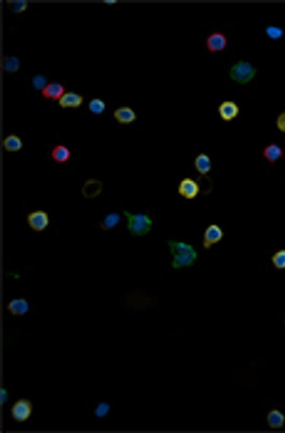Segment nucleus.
<instances>
[{
    "mask_svg": "<svg viewBox=\"0 0 285 433\" xmlns=\"http://www.w3.org/2000/svg\"><path fill=\"white\" fill-rule=\"evenodd\" d=\"M168 244L173 255L172 268L179 269L192 266L197 259V251L191 244L184 241L169 240Z\"/></svg>",
    "mask_w": 285,
    "mask_h": 433,
    "instance_id": "f257e3e1",
    "label": "nucleus"
},
{
    "mask_svg": "<svg viewBox=\"0 0 285 433\" xmlns=\"http://www.w3.org/2000/svg\"><path fill=\"white\" fill-rule=\"evenodd\" d=\"M123 214L127 220V228L129 233L134 236L147 235L151 230L153 221L147 214H133L124 211Z\"/></svg>",
    "mask_w": 285,
    "mask_h": 433,
    "instance_id": "f03ea898",
    "label": "nucleus"
},
{
    "mask_svg": "<svg viewBox=\"0 0 285 433\" xmlns=\"http://www.w3.org/2000/svg\"><path fill=\"white\" fill-rule=\"evenodd\" d=\"M256 73V69L251 63L241 60L232 65L229 70V75L233 81L241 84H246L251 81Z\"/></svg>",
    "mask_w": 285,
    "mask_h": 433,
    "instance_id": "7ed1b4c3",
    "label": "nucleus"
},
{
    "mask_svg": "<svg viewBox=\"0 0 285 433\" xmlns=\"http://www.w3.org/2000/svg\"><path fill=\"white\" fill-rule=\"evenodd\" d=\"M33 412V402L27 398L18 399L14 402L11 408L12 418L18 423L28 421L31 418Z\"/></svg>",
    "mask_w": 285,
    "mask_h": 433,
    "instance_id": "20e7f679",
    "label": "nucleus"
},
{
    "mask_svg": "<svg viewBox=\"0 0 285 433\" xmlns=\"http://www.w3.org/2000/svg\"><path fill=\"white\" fill-rule=\"evenodd\" d=\"M27 223L30 228L37 233L46 230L50 223L48 213L42 210H38L30 213L27 216Z\"/></svg>",
    "mask_w": 285,
    "mask_h": 433,
    "instance_id": "39448f33",
    "label": "nucleus"
},
{
    "mask_svg": "<svg viewBox=\"0 0 285 433\" xmlns=\"http://www.w3.org/2000/svg\"><path fill=\"white\" fill-rule=\"evenodd\" d=\"M224 232L220 226L216 224H212L207 226L205 229L203 236L202 244L205 250H209L212 246L220 242L223 239Z\"/></svg>",
    "mask_w": 285,
    "mask_h": 433,
    "instance_id": "423d86ee",
    "label": "nucleus"
},
{
    "mask_svg": "<svg viewBox=\"0 0 285 433\" xmlns=\"http://www.w3.org/2000/svg\"><path fill=\"white\" fill-rule=\"evenodd\" d=\"M208 52L211 53L223 52L227 45V38L223 33L214 32L205 40Z\"/></svg>",
    "mask_w": 285,
    "mask_h": 433,
    "instance_id": "0eeeda50",
    "label": "nucleus"
},
{
    "mask_svg": "<svg viewBox=\"0 0 285 433\" xmlns=\"http://www.w3.org/2000/svg\"><path fill=\"white\" fill-rule=\"evenodd\" d=\"M199 191L198 184L196 181L190 178L183 179L178 185V193L182 197L188 200L196 198Z\"/></svg>",
    "mask_w": 285,
    "mask_h": 433,
    "instance_id": "6e6552de",
    "label": "nucleus"
},
{
    "mask_svg": "<svg viewBox=\"0 0 285 433\" xmlns=\"http://www.w3.org/2000/svg\"><path fill=\"white\" fill-rule=\"evenodd\" d=\"M219 117L225 122H231L237 118L239 113L238 105L233 101H224L217 109Z\"/></svg>",
    "mask_w": 285,
    "mask_h": 433,
    "instance_id": "1a4fd4ad",
    "label": "nucleus"
},
{
    "mask_svg": "<svg viewBox=\"0 0 285 433\" xmlns=\"http://www.w3.org/2000/svg\"><path fill=\"white\" fill-rule=\"evenodd\" d=\"M7 309L13 316L21 317L28 313L29 305L28 301L24 298H15L9 302Z\"/></svg>",
    "mask_w": 285,
    "mask_h": 433,
    "instance_id": "9d476101",
    "label": "nucleus"
},
{
    "mask_svg": "<svg viewBox=\"0 0 285 433\" xmlns=\"http://www.w3.org/2000/svg\"><path fill=\"white\" fill-rule=\"evenodd\" d=\"M114 118L121 124L127 125L136 121L137 115L134 110L128 106H122L114 112Z\"/></svg>",
    "mask_w": 285,
    "mask_h": 433,
    "instance_id": "9b49d317",
    "label": "nucleus"
},
{
    "mask_svg": "<svg viewBox=\"0 0 285 433\" xmlns=\"http://www.w3.org/2000/svg\"><path fill=\"white\" fill-rule=\"evenodd\" d=\"M66 92V88L61 84L51 83L46 85L42 90V94L45 99L52 100H59Z\"/></svg>",
    "mask_w": 285,
    "mask_h": 433,
    "instance_id": "f8f14e48",
    "label": "nucleus"
},
{
    "mask_svg": "<svg viewBox=\"0 0 285 433\" xmlns=\"http://www.w3.org/2000/svg\"><path fill=\"white\" fill-rule=\"evenodd\" d=\"M83 96L74 92L65 93L61 99L59 100V104L63 109L78 108L83 103Z\"/></svg>",
    "mask_w": 285,
    "mask_h": 433,
    "instance_id": "ddd939ff",
    "label": "nucleus"
},
{
    "mask_svg": "<svg viewBox=\"0 0 285 433\" xmlns=\"http://www.w3.org/2000/svg\"><path fill=\"white\" fill-rule=\"evenodd\" d=\"M283 151L278 145L270 144L265 147L262 151L263 157L270 164L276 163L278 160L283 158Z\"/></svg>",
    "mask_w": 285,
    "mask_h": 433,
    "instance_id": "4468645a",
    "label": "nucleus"
},
{
    "mask_svg": "<svg viewBox=\"0 0 285 433\" xmlns=\"http://www.w3.org/2000/svg\"><path fill=\"white\" fill-rule=\"evenodd\" d=\"M268 426L272 429L282 428L285 423V415L281 411L274 408L268 412L266 417Z\"/></svg>",
    "mask_w": 285,
    "mask_h": 433,
    "instance_id": "2eb2a0df",
    "label": "nucleus"
},
{
    "mask_svg": "<svg viewBox=\"0 0 285 433\" xmlns=\"http://www.w3.org/2000/svg\"><path fill=\"white\" fill-rule=\"evenodd\" d=\"M194 165L197 172L202 175L207 174L212 169V161L205 153L198 155L194 160Z\"/></svg>",
    "mask_w": 285,
    "mask_h": 433,
    "instance_id": "dca6fc26",
    "label": "nucleus"
},
{
    "mask_svg": "<svg viewBox=\"0 0 285 433\" xmlns=\"http://www.w3.org/2000/svg\"><path fill=\"white\" fill-rule=\"evenodd\" d=\"M71 151L66 146L62 144L56 145L51 152L52 158L58 164L66 163L71 158Z\"/></svg>",
    "mask_w": 285,
    "mask_h": 433,
    "instance_id": "f3484780",
    "label": "nucleus"
},
{
    "mask_svg": "<svg viewBox=\"0 0 285 433\" xmlns=\"http://www.w3.org/2000/svg\"><path fill=\"white\" fill-rule=\"evenodd\" d=\"M3 147L8 152H17L23 147L22 139L15 134L9 135L3 142Z\"/></svg>",
    "mask_w": 285,
    "mask_h": 433,
    "instance_id": "a211bd4d",
    "label": "nucleus"
},
{
    "mask_svg": "<svg viewBox=\"0 0 285 433\" xmlns=\"http://www.w3.org/2000/svg\"><path fill=\"white\" fill-rule=\"evenodd\" d=\"M121 220V216L118 213H113L108 214L100 223V227L105 231L113 229Z\"/></svg>",
    "mask_w": 285,
    "mask_h": 433,
    "instance_id": "6ab92c4d",
    "label": "nucleus"
},
{
    "mask_svg": "<svg viewBox=\"0 0 285 433\" xmlns=\"http://www.w3.org/2000/svg\"><path fill=\"white\" fill-rule=\"evenodd\" d=\"M21 66L18 59L15 57H8L4 58L3 67L8 73H16Z\"/></svg>",
    "mask_w": 285,
    "mask_h": 433,
    "instance_id": "aec40b11",
    "label": "nucleus"
},
{
    "mask_svg": "<svg viewBox=\"0 0 285 433\" xmlns=\"http://www.w3.org/2000/svg\"><path fill=\"white\" fill-rule=\"evenodd\" d=\"M10 9L14 13H22L27 9L28 3L25 0H10L7 1Z\"/></svg>",
    "mask_w": 285,
    "mask_h": 433,
    "instance_id": "412c9836",
    "label": "nucleus"
},
{
    "mask_svg": "<svg viewBox=\"0 0 285 433\" xmlns=\"http://www.w3.org/2000/svg\"><path fill=\"white\" fill-rule=\"evenodd\" d=\"M89 109L91 112L97 115L102 114L106 109V104L101 99L95 98L89 103Z\"/></svg>",
    "mask_w": 285,
    "mask_h": 433,
    "instance_id": "4be33fe9",
    "label": "nucleus"
},
{
    "mask_svg": "<svg viewBox=\"0 0 285 433\" xmlns=\"http://www.w3.org/2000/svg\"><path fill=\"white\" fill-rule=\"evenodd\" d=\"M272 264L276 269H285V249L279 250L272 256Z\"/></svg>",
    "mask_w": 285,
    "mask_h": 433,
    "instance_id": "5701e85b",
    "label": "nucleus"
},
{
    "mask_svg": "<svg viewBox=\"0 0 285 433\" xmlns=\"http://www.w3.org/2000/svg\"><path fill=\"white\" fill-rule=\"evenodd\" d=\"M267 36L272 40H278L282 37L283 32L281 28L270 25L265 29Z\"/></svg>",
    "mask_w": 285,
    "mask_h": 433,
    "instance_id": "b1692460",
    "label": "nucleus"
},
{
    "mask_svg": "<svg viewBox=\"0 0 285 433\" xmlns=\"http://www.w3.org/2000/svg\"><path fill=\"white\" fill-rule=\"evenodd\" d=\"M110 406L108 403H106V402H101V403H100L98 405L96 410H95V414H96L98 417H104L108 414Z\"/></svg>",
    "mask_w": 285,
    "mask_h": 433,
    "instance_id": "393cba45",
    "label": "nucleus"
},
{
    "mask_svg": "<svg viewBox=\"0 0 285 433\" xmlns=\"http://www.w3.org/2000/svg\"><path fill=\"white\" fill-rule=\"evenodd\" d=\"M33 83L35 88L42 90L47 85L46 78L42 75H37V76L35 77L33 79Z\"/></svg>",
    "mask_w": 285,
    "mask_h": 433,
    "instance_id": "a878e982",
    "label": "nucleus"
},
{
    "mask_svg": "<svg viewBox=\"0 0 285 433\" xmlns=\"http://www.w3.org/2000/svg\"><path fill=\"white\" fill-rule=\"evenodd\" d=\"M276 126L279 131L285 133V112L278 116L276 120Z\"/></svg>",
    "mask_w": 285,
    "mask_h": 433,
    "instance_id": "bb28decb",
    "label": "nucleus"
},
{
    "mask_svg": "<svg viewBox=\"0 0 285 433\" xmlns=\"http://www.w3.org/2000/svg\"><path fill=\"white\" fill-rule=\"evenodd\" d=\"M104 2L108 5H113L116 4L117 1H116V0H106V1H104Z\"/></svg>",
    "mask_w": 285,
    "mask_h": 433,
    "instance_id": "cd10ccee",
    "label": "nucleus"
},
{
    "mask_svg": "<svg viewBox=\"0 0 285 433\" xmlns=\"http://www.w3.org/2000/svg\"><path fill=\"white\" fill-rule=\"evenodd\" d=\"M284 324H285V320H284Z\"/></svg>",
    "mask_w": 285,
    "mask_h": 433,
    "instance_id": "c85d7f7f",
    "label": "nucleus"
}]
</instances>
